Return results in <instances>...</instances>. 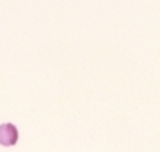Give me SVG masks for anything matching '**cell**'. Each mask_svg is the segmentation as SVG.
<instances>
[{
    "label": "cell",
    "instance_id": "1",
    "mask_svg": "<svg viewBox=\"0 0 160 152\" xmlns=\"http://www.w3.org/2000/svg\"><path fill=\"white\" fill-rule=\"evenodd\" d=\"M18 143V128L13 123H2L0 125V146L11 147Z\"/></svg>",
    "mask_w": 160,
    "mask_h": 152
}]
</instances>
